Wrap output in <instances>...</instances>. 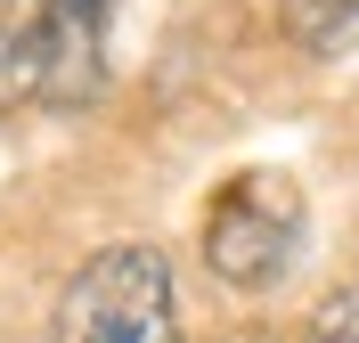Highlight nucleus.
<instances>
[{"instance_id": "0eeeda50", "label": "nucleus", "mask_w": 359, "mask_h": 343, "mask_svg": "<svg viewBox=\"0 0 359 343\" xmlns=\"http://www.w3.org/2000/svg\"><path fill=\"white\" fill-rule=\"evenodd\" d=\"M237 343H269V335H237Z\"/></svg>"}, {"instance_id": "7ed1b4c3", "label": "nucleus", "mask_w": 359, "mask_h": 343, "mask_svg": "<svg viewBox=\"0 0 359 343\" xmlns=\"http://www.w3.org/2000/svg\"><path fill=\"white\" fill-rule=\"evenodd\" d=\"M98 82V41L57 17V0H0V114L33 107H74Z\"/></svg>"}, {"instance_id": "f257e3e1", "label": "nucleus", "mask_w": 359, "mask_h": 343, "mask_svg": "<svg viewBox=\"0 0 359 343\" xmlns=\"http://www.w3.org/2000/svg\"><path fill=\"white\" fill-rule=\"evenodd\" d=\"M49 343H180V302L172 270L156 246H107L57 295Z\"/></svg>"}, {"instance_id": "423d86ee", "label": "nucleus", "mask_w": 359, "mask_h": 343, "mask_svg": "<svg viewBox=\"0 0 359 343\" xmlns=\"http://www.w3.org/2000/svg\"><path fill=\"white\" fill-rule=\"evenodd\" d=\"M57 17H66L74 33H90V41H98V33H107V17H114V0H57Z\"/></svg>"}, {"instance_id": "20e7f679", "label": "nucleus", "mask_w": 359, "mask_h": 343, "mask_svg": "<svg viewBox=\"0 0 359 343\" xmlns=\"http://www.w3.org/2000/svg\"><path fill=\"white\" fill-rule=\"evenodd\" d=\"M286 17H294V33L311 49H327V58L359 41V0H286Z\"/></svg>"}, {"instance_id": "f03ea898", "label": "nucleus", "mask_w": 359, "mask_h": 343, "mask_svg": "<svg viewBox=\"0 0 359 343\" xmlns=\"http://www.w3.org/2000/svg\"><path fill=\"white\" fill-rule=\"evenodd\" d=\"M302 246V188L286 172H237L204 213V262L229 286H278Z\"/></svg>"}, {"instance_id": "39448f33", "label": "nucleus", "mask_w": 359, "mask_h": 343, "mask_svg": "<svg viewBox=\"0 0 359 343\" xmlns=\"http://www.w3.org/2000/svg\"><path fill=\"white\" fill-rule=\"evenodd\" d=\"M318 343H359V286H343V295L318 311Z\"/></svg>"}]
</instances>
